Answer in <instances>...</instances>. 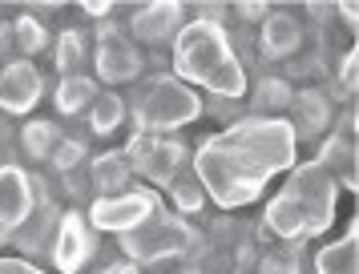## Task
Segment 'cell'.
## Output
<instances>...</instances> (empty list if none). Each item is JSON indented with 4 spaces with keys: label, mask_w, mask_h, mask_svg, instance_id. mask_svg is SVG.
I'll use <instances>...</instances> for the list:
<instances>
[{
    "label": "cell",
    "mask_w": 359,
    "mask_h": 274,
    "mask_svg": "<svg viewBox=\"0 0 359 274\" xmlns=\"http://www.w3.org/2000/svg\"><path fill=\"white\" fill-rule=\"evenodd\" d=\"M93 97H97V85L89 77H61V89H57V109L61 113H81L93 105Z\"/></svg>",
    "instance_id": "obj_19"
},
{
    "label": "cell",
    "mask_w": 359,
    "mask_h": 274,
    "mask_svg": "<svg viewBox=\"0 0 359 274\" xmlns=\"http://www.w3.org/2000/svg\"><path fill=\"white\" fill-rule=\"evenodd\" d=\"M182 29V8L178 4H146L133 16V36H142L146 45H162Z\"/></svg>",
    "instance_id": "obj_14"
},
{
    "label": "cell",
    "mask_w": 359,
    "mask_h": 274,
    "mask_svg": "<svg viewBox=\"0 0 359 274\" xmlns=\"http://www.w3.org/2000/svg\"><path fill=\"white\" fill-rule=\"evenodd\" d=\"M158 210V198L149 190H121V193H109V198H97L93 202V226L97 230H117V234H126L133 226H142Z\"/></svg>",
    "instance_id": "obj_7"
},
{
    "label": "cell",
    "mask_w": 359,
    "mask_h": 274,
    "mask_svg": "<svg viewBox=\"0 0 359 274\" xmlns=\"http://www.w3.org/2000/svg\"><path fill=\"white\" fill-rule=\"evenodd\" d=\"M319 274H359V254H355V222L347 226V234L339 242H331L315 258Z\"/></svg>",
    "instance_id": "obj_17"
},
{
    "label": "cell",
    "mask_w": 359,
    "mask_h": 274,
    "mask_svg": "<svg viewBox=\"0 0 359 274\" xmlns=\"http://www.w3.org/2000/svg\"><path fill=\"white\" fill-rule=\"evenodd\" d=\"M339 93H355V53L343 57V69H339Z\"/></svg>",
    "instance_id": "obj_28"
},
{
    "label": "cell",
    "mask_w": 359,
    "mask_h": 274,
    "mask_svg": "<svg viewBox=\"0 0 359 274\" xmlns=\"http://www.w3.org/2000/svg\"><path fill=\"white\" fill-rule=\"evenodd\" d=\"M0 274H41V270L29 266L25 258H0Z\"/></svg>",
    "instance_id": "obj_29"
},
{
    "label": "cell",
    "mask_w": 359,
    "mask_h": 274,
    "mask_svg": "<svg viewBox=\"0 0 359 274\" xmlns=\"http://www.w3.org/2000/svg\"><path fill=\"white\" fill-rule=\"evenodd\" d=\"M41 97V73L29 61H13L0 69V109L25 113L36 105Z\"/></svg>",
    "instance_id": "obj_10"
},
{
    "label": "cell",
    "mask_w": 359,
    "mask_h": 274,
    "mask_svg": "<svg viewBox=\"0 0 359 274\" xmlns=\"http://www.w3.org/2000/svg\"><path fill=\"white\" fill-rule=\"evenodd\" d=\"M174 53H178L182 77L206 85L218 97H243L246 93V69L234 57L222 25H210V20L182 25L178 41H174Z\"/></svg>",
    "instance_id": "obj_3"
},
{
    "label": "cell",
    "mask_w": 359,
    "mask_h": 274,
    "mask_svg": "<svg viewBox=\"0 0 359 274\" xmlns=\"http://www.w3.org/2000/svg\"><path fill=\"white\" fill-rule=\"evenodd\" d=\"M291 97H294V89H291L287 77H259L255 81V105H259L262 113L271 109V117H275L278 109H291Z\"/></svg>",
    "instance_id": "obj_20"
},
{
    "label": "cell",
    "mask_w": 359,
    "mask_h": 274,
    "mask_svg": "<svg viewBox=\"0 0 359 274\" xmlns=\"http://www.w3.org/2000/svg\"><path fill=\"white\" fill-rule=\"evenodd\" d=\"M238 13H243V16H266V8H262V4H243Z\"/></svg>",
    "instance_id": "obj_30"
},
{
    "label": "cell",
    "mask_w": 359,
    "mask_h": 274,
    "mask_svg": "<svg viewBox=\"0 0 359 274\" xmlns=\"http://www.w3.org/2000/svg\"><path fill=\"white\" fill-rule=\"evenodd\" d=\"M105 274H137V270H133L130 262H117V266H109V270H105Z\"/></svg>",
    "instance_id": "obj_31"
},
{
    "label": "cell",
    "mask_w": 359,
    "mask_h": 274,
    "mask_svg": "<svg viewBox=\"0 0 359 274\" xmlns=\"http://www.w3.org/2000/svg\"><path fill=\"white\" fill-rule=\"evenodd\" d=\"M198 113H202V97H198L194 89H186V85L174 81V77H158L146 93H142L133 117H137L142 133H165V129L190 125Z\"/></svg>",
    "instance_id": "obj_4"
},
{
    "label": "cell",
    "mask_w": 359,
    "mask_h": 274,
    "mask_svg": "<svg viewBox=\"0 0 359 274\" xmlns=\"http://www.w3.org/2000/svg\"><path fill=\"white\" fill-rule=\"evenodd\" d=\"M81 158H85V145L69 142V137H61V142L53 145V153H49V161L61 170V174H73V165H81Z\"/></svg>",
    "instance_id": "obj_27"
},
{
    "label": "cell",
    "mask_w": 359,
    "mask_h": 274,
    "mask_svg": "<svg viewBox=\"0 0 359 274\" xmlns=\"http://www.w3.org/2000/svg\"><path fill=\"white\" fill-rule=\"evenodd\" d=\"M29 210H33L29 177L20 174V170H0V242L13 238V230L25 222Z\"/></svg>",
    "instance_id": "obj_11"
},
{
    "label": "cell",
    "mask_w": 359,
    "mask_h": 274,
    "mask_svg": "<svg viewBox=\"0 0 359 274\" xmlns=\"http://www.w3.org/2000/svg\"><path fill=\"white\" fill-rule=\"evenodd\" d=\"M170 198H174V206L182 210V214H194V210H202V202H206V190H202V181H198L194 170H178V174L170 177Z\"/></svg>",
    "instance_id": "obj_21"
},
{
    "label": "cell",
    "mask_w": 359,
    "mask_h": 274,
    "mask_svg": "<svg viewBox=\"0 0 359 274\" xmlns=\"http://www.w3.org/2000/svg\"><path fill=\"white\" fill-rule=\"evenodd\" d=\"M97 73L105 81H130L142 73V57L137 48L130 45V36H121L117 29H101V41H97Z\"/></svg>",
    "instance_id": "obj_9"
},
{
    "label": "cell",
    "mask_w": 359,
    "mask_h": 274,
    "mask_svg": "<svg viewBox=\"0 0 359 274\" xmlns=\"http://www.w3.org/2000/svg\"><path fill=\"white\" fill-rule=\"evenodd\" d=\"M8 41H13V48L17 53H36V48H45V25H36L33 16H20L17 25L8 29Z\"/></svg>",
    "instance_id": "obj_24"
},
{
    "label": "cell",
    "mask_w": 359,
    "mask_h": 274,
    "mask_svg": "<svg viewBox=\"0 0 359 274\" xmlns=\"http://www.w3.org/2000/svg\"><path fill=\"white\" fill-rule=\"evenodd\" d=\"M294 129L283 117H246L198 149L194 174L222 210L255 202L266 181L294 165Z\"/></svg>",
    "instance_id": "obj_1"
},
{
    "label": "cell",
    "mask_w": 359,
    "mask_h": 274,
    "mask_svg": "<svg viewBox=\"0 0 359 274\" xmlns=\"http://www.w3.org/2000/svg\"><path fill=\"white\" fill-rule=\"evenodd\" d=\"M319 165H323L331 181L335 186H355V142H347V137H327L323 142V153H319Z\"/></svg>",
    "instance_id": "obj_16"
},
{
    "label": "cell",
    "mask_w": 359,
    "mask_h": 274,
    "mask_svg": "<svg viewBox=\"0 0 359 274\" xmlns=\"http://www.w3.org/2000/svg\"><path fill=\"white\" fill-rule=\"evenodd\" d=\"M93 254V230L81 214H61L57 234H53V258L65 274H77Z\"/></svg>",
    "instance_id": "obj_8"
},
{
    "label": "cell",
    "mask_w": 359,
    "mask_h": 274,
    "mask_svg": "<svg viewBox=\"0 0 359 274\" xmlns=\"http://www.w3.org/2000/svg\"><path fill=\"white\" fill-rule=\"evenodd\" d=\"M126 161H130V170L149 177L154 186H170V177L186 165V149H182L178 142L158 137V133H137V137L126 145Z\"/></svg>",
    "instance_id": "obj_6"
},
{
    "label": "cell",
    "mask_w": 359,
    "mask_h": 274,
    "mask_svg": "<svg viewBox=\"0 0 359 274\" xmlns=\"http://www.w3.org/2000/svg\"><path fill=\"white\" fill-rule=\"evenodd\" d=\"M93 186L101 190V198H109V193H121L126 186H130V161H126V153H101L97 161H93Z\"/></svg>",
    "instance_id": "obj_18"
},
{
    "label": "cell",
    "mask_w": 359,
    "mask_h": 274,
    "mask_svg": "<svg viewBox=\"0 0 359 274\" xmlns=\"http://www.w3.org/2000/svg\"><path fill=\"white\" fill-rule=\"evenodd\" d=\"M121 117H126V101L117 93L93 97V105H89V125H93V133H114L121 125Z\"/></svg>",
    "instance_id": "obj_22"
},
{
    "label": "cell",
    "mask_w": 359,
    "mask_h": 274,
    "mask_svg": "<svg viewBox=\"0 0 359 274\" xmlns=\"http://www.w3.org/2000/svg\"><path fill=\"white\" fill-rule=\"evenodd\" d=\"M194 246V230L174 218V214H162L154 210L142 226H133L121 234V250L133 258V262H158V258H174L182 250Z\"/></svg>",
    "instance_id": "obj_5"
},
{
    "label": "cell",
    "mask_w": 359,
    "mask_h": 274,
    "mask_svg": "<svg viewBox=\"0 0 359 274\" xmlns=\"http://www.w3.org/2000/svg\"><path fill=\"white\" fill-rule=\"evenodd\" d=\"M259 45L271 61H287V57H294L299 45H303V25H299L291 13H266L262 16Z\"/></svg>",
    "instance_id": "obj_12"
},
{
    "label": "cell",
    "mask_w": 359,
    "mask_h": 274,
    "mask_svg": "<svg viewBox=\"0 0 359 274\" xmlns=\"http://www.w3.org/2000/svg\"><path fill=\"white\" fill-rule=\"evenodd\" d=\"M57 142H61V137H57V125H53V121H29L25 133H20V145H25L29 158H49Z\"/></svg>",
    "instance_id": "obj_23"
},
{
    "label": "cell",
    "mask_w": 359,
    "mask_h": 274,
    "mask_svg": "<svg viewBox=\"0 0 359 274\" xmlns=\"http://www.w3.org/2000/svg\"><path fill=\"white\" fill-rule=\"evenodd\" d=\"M291 109H294V137L303 133V137H315V133H323L327 125H331V117H335V109H331V97L319 93V89H303V93L291 97Z\"/></svg>",
    "instance_id": "obj_13"
},
{
    "label": "cell",
    "mask_w": 359,
    "mask_h": 274,
    "mask_svg": "<svg viewBox=\"0 0 359 274\" xmlns=\"http://www.w3.org/2000/svg\"><path fill=\"white\" fill-rule=\"evenodd\" d=\"M262 274H299V254H294V242H287V246H278V250H271V254L259 262Z\"/></svg>",
    "instance_id": "obj_26"
},
{
    "label": "cell",
    "mask_w": 359,
    "mask_h": 274,
    "mask_svg": "<svg viewBox=\"0 0 359 274\" xmlns=\"http://www.w3.org/2000/svg\"><path fill=\"white\" fill-rule=\"evenodd\" d=\"M266 230L283 242H303L335 222V181L319 161L291 165L287 186L266 206Z\"/></svg>",
    "instance_id": "obj_2"
},
{
    "label": "cell",
    "mask_w": 359,
    "mask_h": 274,
    "mask_svg": "<svg viewBox=\"0 0 359 274\" xmlns=\"http://www.w3.org/2000/svg\"><path fill=\"white\" fill-rule=\"evenodd\" d=\"M57 222H61V214H57L49 202H41V206L29 210V214H25V222L13 230V242H17L20 250L36 254L45 242H53V234H57Z\"/></svg>",
    "instance_id": "obj_15"
},
{
    "label": "cell",
    "mask_w": 359,
    "mask_h": 274,
    "mask_svg": "<svg viewBox=\"0 0 359 274\" xmlns=\"http://www.w3.org/2000/svg\"><path fill=\"white\" fill-rule=\"evenodd\" d=\"M81 61H85V41H81V32L69 29L61 36V45H57V69H61V77H77Z\"/></svg>",
    "instance_id": "obj_25"
}]
</instances>
